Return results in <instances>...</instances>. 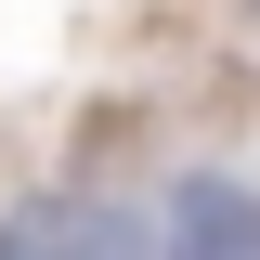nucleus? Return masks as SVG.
Segmentation results:
<instances>
[{
  "label": "nucleus",
  "instance_id": "obj_1",
  "mask_svg": "<svg viewBox=\"0 0 260 260\" xmlns=\"http://www.w3.org/2000/svg\"><path fill=\"white\" fill-rule=\"evenodd\" d=\"M169 260H260V182L182 169L169 182Z\"/></svg>",
  "mask_w": 260,
  "mask_h": 260
}]
</instances>
